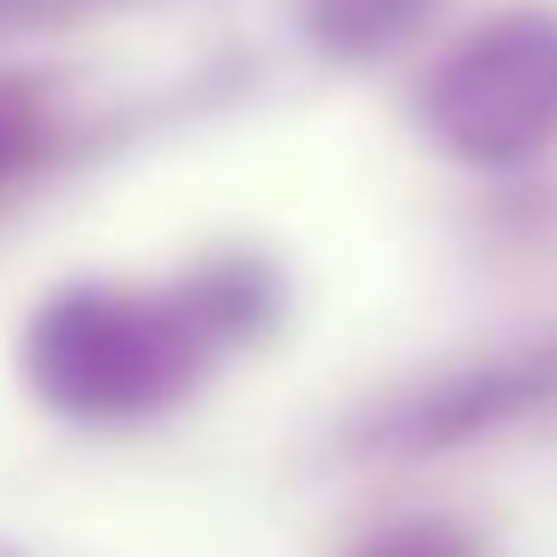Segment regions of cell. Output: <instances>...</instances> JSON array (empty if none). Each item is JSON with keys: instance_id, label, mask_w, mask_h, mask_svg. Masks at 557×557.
Segmentation results:
<instances>
[{"instance_id": "cell-1", "label": "cell", "mask_w": 557, "mask_h": 557, "mask_svg": "<svg viewBox=\"0 0 557 557\" xmlns=\"http://www.w3.org/2000/svg\"><path fill=\"white\" fill-rule=\"evenodd\" d=\"M205 360L198 318L126 294L54 300L30 330V372L54 401L85 413H133L174 396Z\"/></svg>"}, {"instance_id": "cell-2", "label": "cell", "mask_w": 557, "mask_h": 557, "mask_svg": "<svg viewBox=\"0 0 557 557\" xmlns=\"http://www.w3.org/2000/svg\"><path fill=\"white\" fill-rule=\"evenodd\" d=\"M425 121L473 162H516L557 133V18L509 13L425 85Z\"/></svg>"}, {"instance_id": "cell-5", "label": "cell", "mask_w": 557, "mask_h": 557, "mask_svg": "<svg viewBox=\"0 0 557 557\" xmlns=\"http://www.w3.org/2000/svg\"><path fill=\"white\" fill-rule=\"evenodd\" d=\"M30 126H37V102L18 85H0V169L18 162V150L30 145Z\"/></svg>"}, {"instance_id": "cell-4", "label": "cell", "mask_w": 557, "mask_h": 557, "mask_svg": "<svg viewBox=\"0 0 557 557\" xmlns=\"http://www.w3.org/2000/svg\"><path fill=\"white\" fill-rule=\"evenodd\" d=\"M360 557H480V552L449 528H396V533H377Z\"/></svg>"}, {"instance_id": "cell-3", "label": "cell", "mask_w": 557, "mask_h": 557, "mask_svg": "<svg viewBox=\"0 0 557 557\" xmlns=\"http://www.w3.org/2000/svg\"><path fill=\"white\" fill-rule=\"evenodd\" d=\"M425 0H318V30L336 49H377L389 37H408L420 25Z\"/></svg>"}]
</instances>
